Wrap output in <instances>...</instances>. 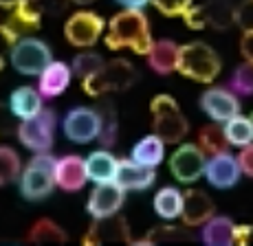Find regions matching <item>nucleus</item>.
<instances>
[{
  "label": "nucleus",
  "instance_id": "nucleus-7",
  "mask_svg": "<svg viewBox=\"0 0 253 246\" xmlns=\"http://www.w3.org/2000/svg\"><path fill=\"white\" fill-rule=\"evenodd\" d=\"M9 62H11V66L20 75L33 77V75H40L46 69L48 62H53V51L40 37L24 35L16 40Z\"/></svg>",
  "mask_w": 253,
  "mask_h": 246
},
{
  "label": "nucleus",
  "instance_id": "nucleus-24",
  "mask_svg": "<svg viewBox=\"0 0 253 246\" xmlns=\"http://www.w3.org/2000/svg\"><path fill=\"white\" fill-rule=\"evenodd\" d=\"M165 145H168V143H165L157 132H152V134H148V137H143L137 145L132 147L130 158L145 167H159L165 158Z\"/></svg>",
  "mask_w": 253,
  "mask_h": 246
},
{
  "label": "nucleus",
  "instance_id": "nucleus-25",
  "mask_svg": "<svg viewBox=\"0 0 253 246\" xmlns=\"http://www.w3.org/2000/svg\"><path fill=\"white\" fill-rule=\"evenodd\" d=\"M203 11H205L207 27L216 31H225L231 25H236V4L229 0H207L203 4Z\"/></svg>",
  "mask_w": 253,
  "mask_h": 246
},
{
  "label": "nucleus",
  "instance_id": "nucleus-3",
  "mask_svg": "<svg viewBox=\"0 0 253 246\" xmlns=\"http://www.w3.org/2000/svg\"><path fill=\"white\" fill-rule=\"evenodd\" d=\"M55 163H57V158L48 156V152H44V154H36L24 165L20 178H18L20 180V194L24 200L38 202L53 194V189L57 187Z\"/></svg>",
  "mask_w": 253,
  "mask_h": 246
},
{
  "label": "nucleus",
  "instance_id": "nucleus-46",
  "mask_svg": "<svg viewBox=\"0 0 253 246\" xmlns=\"http://www.w3.org/2000/svg\"><path fill=\"white\" fill-rule=\"evenodd\" d=\"M71 2H75V4H90V2H95V0H71Z\"/></svg>",
  "mask_w": 253,
  "mask_h": 246
},
{
  "label": "nucleus",
  "instance_id": "nucleus-31",
  "mask_svg": "<svg viewBox=\"0 0 253 246\" xmlns=\"http://www.w3.org/2000/svg\"><path fill=\"white\" fill-rule=\"evenodd\" d=\"M22 174L20 156L13 147L0 145V185H9V182L18 180Z\"/></svg>",
  "mask_w": 253,
  "mask_h": 246
},
{
  "label": "nucleus",
  "instance_id": "nucleus-45",
  "mask_svg": "<svg viewBox=\"0 0 253 246\" xmlns=\"http://www.w3.org/2000/svg\"><path fill=\"white\" fill-rule=\"evenodd\" d=\"M20 0H0V7H7V9H13Z\"/></svg>",
  "mask_w": 253,
  "mask_h": 246
},
{
  "label": "nucleus",
  "instance_id": "nucleus-14",
  "mask_svg": "<svg viewBox=\"0 0 253 246\" xmlns=\"http://www.w3.org/2000/svg\"><path fill=\"white\" fill-rule=\"evenodd\" d=\"M240 176H242V170H240V163H238V156H231L229 152L207 156L205 178L211 187H216V189H229V187L238 185Z\"/></svg>",
  "mask_w": 253,
  "mask_h": 246
},
{
  "label": "nucleus",
  "instance_id": "nucleus-34",
  "mask_svg": "<svg viewBox=\"0 0 253 246\" xmlns=\"http://www.w3.org/2000/svg\"><path fill=\"white\" fill-rule=\"evenodd\" d=\"M229 88L236 95H242V97H251L253 95V64L245 60V64H240L236 70H233L231 79H229Z\"/></svg>",
  "mask_w": 253,
  "mask_h": 246
},
{
  "label": "nucleus",
  "instance_id": "nucleus-22",
  "mask_svg": "<svg viewBox=\"0 0 253 246\" xmlns=\"http://www.w3.org/2000/svg\"><path fill=\"white\" fill-rule=\"evenodd\" d=\"M42 99H44V97H42L40 88L20 86V88H16L11 93V97H9V108H11V112L22 121V119L36 117L38 112H42V110H44Z\"/></svg>",
  "mask_w": 253,
  "mask_h": 246
},
{
  "label": "nucleus",
  "instance_id": "nucleus-38",
  "mask_svg": "<svg viewBox=\"0 0 253 246\" xmlns=\"http://www.w3.org/2000/svg\"><path fill=\"white\" fill-rule=\"evenodd\" d=\"M236 25L242 31H253V0H242L236 7Z\"/></svg>",
  "mask_w": 253,
  "mask_h": 246
},
{
  "label": "nucleus",
  "instance_id": "nucleus-30",
  "mask_svg": "<svg viewBox=\"0 0 253 246\" xmlns=\"http://www.w3.org/2000/svg\"><path fill=\"white\" fill-rule=\"evenodd\" d=\"M225 125V134L229 139V145L236 147H245L253 143V121L251 117H245V114H236L229 121L222 123Z\"/></svg>",
  "mask_w": 253,
  "mask_h": 246
},
{
  "label": "nucleus",
  "instance_id": "nucleus-42",
  "mask_svg": "<svg viewBox=\"0 0 253 246\" xmlns=\"http://www.w3.org/2000/svg\"><path fill=\"white\" fill-rule=\"evenodd\" d=\"M236 244L253 246V224H238L236 226Z\"/></svg>",
  "mask_w": 253,
  "mask_h": 246
},
{
  "label": "nucleus",
  "instance_id": "nucleus-10",
  "mask_svg": "<svg viewBox=\"0 0 253 246\" xmlns=\"http://www.w3.org/2000/svg\"><path fill=\"white\" fill-rule=\"evenodd\" d=\"M106 31V22L95 11H75L64 25V37L77 49H86L99 42Z\"/></svg>",
  "mask_w": 253,
  "mask_h": 246
},
{
  "label": "nucleus",
  "instance_id": "nucleus-36",
  "mask_svg": "<svg viewBox=\"0 0 253 246\" xmlns=\"http://www.w3.org/2000/svg\"><path fill=\"white\" fill-rule=\"evenodd\" d=\"M18 35L11 31L7 25H0V70H2L4 62L11 57V49L13 44H16Z\"/></svg>",
  "mask_w": 253,
  "mask_h": 246
},
{
  "label": "nucleus",
  "instance_id": "nucleus-26",
  "mask_svg": "<svg viewBox=\"0 0 253 246\" xmlns=\"http://www.w3.org/2000/svg\"><path fill=\"white\" fill-rule=\"evenodd\" d=\"M154 211L163 220H176L183 213V191L176 187H161L154 196Z\"/></svg>",
  "mask_w": 253,
  "mask_h": 246
},
{
  "label": "nucleus",
  "instance_id": "nucleus-16",
  "mask_svg": "<svg viewBox=\"0 0 253 246\" xmlns=\"http://www.w3.org/2000/svg\"><path fill=\"white\" fill-rule=\"evenodd\" d=\"M216 213V205L205 191L201 189H187L183 191V213L181 220L185 222V226L196 229L203 226L209 218H213Z\"/></svg>",
  "mask_w": 253,
  "mask_h": 246
},
{
  "label": "nucleus",
  "instance_id": "nucleus-40",
  "mask_svg": "<svg viewBox=\"0 0 253 246\" xmlns=\"http://www.w3.org/2000/svg\"><path fill=\"white\" fill-rule=\"evenodd\" d=\"M13 117L16 114L11 112V108L0 104V139L7 137L9 132H13Z\"/></svg>",
  "mask_w": 253,
  "mask_h": 246
},
{
  "label": "nucleus",
  "instance_id": "nucleus-15",
  "mask_svg": "<svg viewBox=\"0 0 253 246\" xmlns=\"http://www.w3.org/2000/svg\"><path fill=\"white\" fill-rule=\"evenodd\" d=\"M157 180V172L154 167H145L141 163L132 161V158H124L119 161V167H117V176L115 182L126 191H143L150 189Z\"/></svg>",
  "mask_w": 253,
  "mask_h": 246
},
{
  "label": "nucleus",
  "instance_id": "nucleus-28",
  "mask_svg": "<svg viewBox=\"0 0 253 246\" xmlns=\"http://www.w3.org/2000/svg\"><path fill=\"white\" fill-rule=\"evenodd\" d=\"M27 238L33 244H64L69 240V235H66V231L57 222H53L48 218H40L33 222Z\"/></svg>",
  "mask_w": 253,
  "mask_h": 246
},
{
  "label": "nucleus",
  "instance_id": "nucleus-32",
  "mask_svg": "<svg viewBox=\"0 0 253 246\" xmlns=\"http://www.w3.org/2000/svg\"><path fill=\"white\" fill-rule=\"evenodd\" d=\"M104 64H106V60L99 55V53H80V55H75L73 57V64H71V69H73V75L77 77V79H88L90 75H95L97 70H101L104 69Z\"/></svg>",
  "mask_w": 253,
  "mask_h": 246
},
{
  "label": "nucleus",
  "instance_id": "nucleus-17",
  "mask_svg": "<svg viewBox=\"0 0 253 246\" xmlns=\"http://www.w3.org/2000/svg\"><path fill=\"white\" fill-rule=\"evenodd\" d=\"M55 180L57 187L64 191H80L88 182V172H86V158L69 154V156L57 158L55 163Z\"/></svg>",
  "mask_w": 253,
  "mask_h": 246
},
{
  "label": "nucleus",
  "instance_id": "nucleus-20",
  "mask_svg": "<svg viewBox=\"0 0 253 246\" xmlns=\"http://www.w3.org/2000/svg\"><path fill=\"white\" fill-rule=\"evenodd\" d=\"M117 167H119V161L115 158V154H110L108 147L95 149V152H90L88 156H86L88 180H92L95 185H101V182H115Z\"/></svg>",
  "mask_w": 253,
  "mask_h": 246
},
{
  "label": "nucleus",
  "instance_id": "nucleus-4",
  "mask_svg": "<svg viewBox=\"0 0 253 246\" xmlns=\"http://www.w3.org/2000/svg\"><path fill=\"white\" fill-rule=\"evenodd\" d=\"M152 128L165 143H181L189 132V123L178 108L176 99L169 95H157L150 101Z\"/></svg>",
  "mask_w": 253,
  "mask_h": 246
},
{
  "label": "nucleus",
  "instance_id": "nucleus-29",
  "mask_svg": "<svg viewBox=\"0 0 253 246\" xmlns=\"http://www.w3.org/2000/svg\"><path fill=\"white\" fill-rule=\"evenodd\" d=\"M97 110H99V117H101V134L97 141L101 143V147H113V143L117 141V132H119L113 101L104 95V97H101V104L97 105Z\"/></svg>",
  "mask_w": 253,
  "mask_h": 246
},
{
  "label": "nucleus",
  "instance_id": "nucleus-37",
  "mask_svg": "<svg viewBox=\"0 0 253 246\" xmlns=\"http://www.w3.org/2000/svg\"><path fill=\"white\" fill-rule=\"evenodd\" d=\"M181 18L185 20V25H187L189 29H194V31H203V29L207 27L205 11H203V4H192V7H189Z\"/></svg>",
  "mask_w": 253,
  "mask_h": 246
},
{
  "label": "nucleus",
  "instance_id": "nucleus-18",
  "mask_svg": "<svg viewBox=\"0 0 253 246\" xmlns=\"http://www.w3.org/2000/svg\"><path fill=\"white\" fill-rule=\"evenodd\" d=\"M73 69L66 62H48L46 69L38 75V88L44 99H55L69 88Z\"/></svg>",
  "mask_w": 253,
  "mask_h": 246
},
{
  "label": "nucleus",
  "instance_id": "nucleus-27",
  "mask_svg": "<svg viewBox=\"0 0 253 246\" xmlns=\"http://www.w3.org/2000/svg\"><path fill=\"white\" fill-rule=\"evenodd\" d=\"M198 145H201V149L207 156L227 152L229 139H227V134H225V125H220L218 121L203 125V128L198 130Z\"/></svg>",
  "mask_w": 253,
  "mask_h": 246
},
{
  "label": "nucleus",
  "instance_id": "nucleus-35",
  "mask_svg": "<svg viewBox=\"0 0 253 246\" xmlns=\"http://www.w3.org/2000/svg\"><path fill=\"white\" fill-rule=\"evenodd\" d=\"M152 4L163 13V16L176 18V16H183V13L192 7L194 0H152Z\"/></svg>",
  "mask_w": 253,
  "mask_h": 246
},
{
  "label": "nucleus",
  "instance_id": "nucleus-43",
  "mask_svg": "<svg viewBox=\"0 0 253 246\" xmlns=\"http://www.w3.org/2000/svg\"><path fill=\"white\" fill-rule=\"evenodd\" d=\"M240 53L247 62L253 64V31H245V35L240 40Z\"/></svg>",
  "mask_w": 253,
  "mask_h": 246
},
{
  "label": "nucleus",
  "instance_id": "nucleus-13",
  "mask_svg": "<svg viewBox=\"0 0 253 246\" xmlns=\"http://www.w3.org/2000/svg\"><path fill=\"white\" fill-rule=\"evenodd\" d=\"M86 246H99V244H130V229L126 218L119 213L110 218L95 220L86 235L82 238Z\"/></svg>",
  "mask_w": 253,
  "mask_h": 246
},
{
  "label": "nucleus",
  "instance_id": "nucleus-12",
  "mask_svg": "<svg viewBox=\"0 0 253 246\" xmlns=\"http://www.w3.org/2000/svg\"><path fill=\"white\" fill-rule=\"evenodd\" d=\"M124 200L126 189H121L117 182H101V185H95V189L90 191L88 200H86V211L92 215V220L110 218V215L119 213Z\"/></svg>",
  "mask_w": 253,
  "mask_h": 246
},
{
  "label": "nucleus",
  "instance_id": "nucleus-1",
  "mask_svg": "<svg viewBox=\"0 0 253 246\" xmlns=\"http://www.w3.org/2000/svg\"><path fill=\"white\" fill-rule=\"evenodd\" d=\"M104 42L110 51L132 49L137 55H148L154 40L143 9H124L115 13L108 22Z\"/></svg>",
  "mask_w": 253,
  "mask_h": 246
},
{
  "label": "nucleus",
  "instance_id": "nucleus-41",
  "mask_svg": "<svg viewBox=\"0 0 253 246\" xmlns=\"http://www.w3.org/2000/svg\"><path fill=\"white\" fill-rule=\"evenodd\" d=\"M38 4H40V9L48 16H60L62 11L66 9V2L69 0H36Z\"/></svg>",
  "mask_w": 253,
  "mask_h": 246
},
{
  "label": "nucleus",
  "instance_id": "nucleus-2",
  "mask_svg": "<svg viewBox=\"0 0 253 246\" xmlns=\"http://www.w3.org/2000/svg\"><path fill=\"white\" fill-rule=\"evenodd\" d=\"M220 57L207 42H189V44H183L178 51L176 70L183 77H189L198 84H211L220 75Z\"/></svg>",
  "mask_w": 253,
  "mask_h": 246
},
{
  "label": "nucleus",
  "instance_id": "nucleus-5",
  "mask_svg": "<svg viewBox=\"0 0 253 246\" xmlns=\"http://www.w3.org/2000/svg\"><path fill=\"white\" fill-rule=\"evenodd\" d=\"M134 79H137V70L128 60H110L101 70L82 81V86H84V93L90 97H104L108 93L128 90Z\"/></svg>",
  "mask_w": 253,
  "mask_h": 246
},
{
  "label": "nucleus",
  "instance_id": "nucleus-6",
  "mask_svg": "<svg viewBox=\"0 0 253 246\" xmlns=\"http://www.w3.org/2000/svg\"><path fill=\"white\" fill-rule=\"evenodd\" d=\"M16 137L29 152H48L53 147V139H55V112L53 110H42L36 117L22 119L16 128Z\"/></svg>",
  "mask_w": 253,
  "mask_h": 246
},
{
  "label": "nucleus",
  "instance_id": "nucleus-19",
  "mask_svg": "<svg viewBox=\"0 0 253 246\" xmlns=\"http://www.w3.org/2000/svg\"><path fill=\"white\" fill-rule=\"evenodd\" d=\"M42 16L44 11L40 9V4L36 0H20L16 7L11 9V16L4 22L18 37L29 35L31 31H38L42 25Z\"/></svg>",
  "mask_w": 253,
  "mask_h": 246
},
{
  "label": "nucleus",
  "instance_id": "nucleus-44",
  "mask_svg": "<svg viewBox=\"0 0 253 246\" xmlns=\"http://www.w3.org/2000/svg\"><path fill=\"white\" fill-rule=\"evenodd\" d=\"M119 4H124L126 9H143L148 2H152V0H117Z\"/></svg>",
  "mask_w": 253,
  "mask_h": 246
},
{
  "label": "nucleus",
  "instance_id": "nucleus-11",
  "mask_svg": "<svg viewBox=\"0 0 253 246\" xmlns=\"http://www.w3.org/2000/svg\"><path fill=\"white\" fill-rule=\"evenodd\" d=\"M201 110L211 121L225 123L231 117L240 114V99L231 88L225 86H211L201 95Z\"/></svg>",
  "mask_w": 253,
  "mask_h": 246
},
{
  "label": "nucleus",
  "instance_id": "nucleus-21",
  "mask_svg": "<svg viewBox=\"0 0 253 246\" xmlns=\"http://www.w3.org/2000/svg\"><path fill=\"white\" fill-rule=\"evenodd\" d=\"M178 51L181 46L172 40H159L152 44V49L145 57H148V64L154 73L159 75H169L176 70L178 66Z\"/></svg>",
  "mask_w": 253,
  "mask_h": 246
},
{
  "label": "nucleus",
  "instance_id": "nucleus-47",
  "mask_svg": "<svg viewBox=\"0 0 253 246\" xmlns=\"http://www.w3.org/2000/svg\"><path fill=\"white\" fill-rule=\"evenodd\" d=\"M251 121H253V112H251Z\"/></svg>",
  "mask_w": 253,
  "mask_h": 246
},
{
  "label": "nucleus",
  "instance_id": "nucleus-8",
  "mask_svg": "<svg viewBox=\"0 0 253 246\" xmlns=\"http://www.w3.org/2000/svg\"><path fill=\"white\" fill-rule=\"evenodd\" d=\"M62 128H64V137L73 143L86 145V143L97 141L99 134H101L99 110L77 105V108H73V110L66 112L64 121H62Z\"/></svg>",
  "mask_w": 253,
  "mask_h": 246
},
{
  "label": "nucleus",
  "instance_id": "nucleus-23",
  "mask_svg": "<svg viewBox=\"0 0 253 246\" xmlns=\"http://www.w3.org/2000/svg\"><path fill=\"white\" fill-rule=\"evenodd\" d=\"M236 226L227 215H213L203 224V242L207 246H231L236 244Z\"/></svg>",
  "mask_w": 253,
  "mask_h": 246
},
{
  "label": "nucleus",
  "instance_id": "nucleus-9",
  "mask_svg": "<svg viewBox=\"0 0 253 246\" xmlns=\"http://www.w3.org/2000/svg\"><path fill=\"white\" fill-rule=\"evenodd\" d=\"M207 154L201 149L198 143H181L169 156V172L178 182H196L201 176H205Z\"/></svg>",
  "mask_w": 253,
  "mask_h": 246
},
{
  "label": "nucleus",
  "instance_id": "nucleus-39",
  "mask_svg": "<svg viewBox=\"0 0 253 246\" xmlns=\"http://www.w3.org/2000/svg\"><path fill=\"white\" fill-rule=\"evenodd\" d=\"M238 163H240V170L245 176L253 178V143L240 147V154H238Z\"/></svg>",
  "mask_w": 253,
  "mask_h": 246
},
{
  "label": "nucleus",
  "instance_id": "nucleus-33",
  "mask_svg": "<svg viewBox=\"0 0 253 246\" xmlns=\"http://www.w3.org/2000/svg\"><path fill=\"white\" fill-rule=\"evenodd\" d=\"M192 240V233L187 229H178V226H157L152 229L139 244H165V242H187Z\"/></svg>",
  "mask_w": 253,
  "mask_h": 246
}]
</instances>
